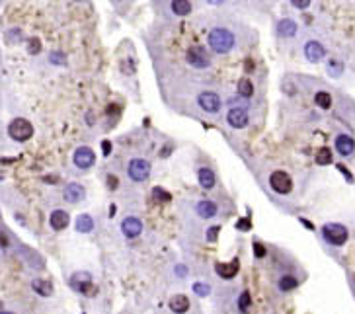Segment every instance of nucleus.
<instances>
[{"mask_svg":"<svg viewBox=\"0 0 355 314\" xmlns=\"http://www.w3.org/2000/svg\"><path fill=\"white\" fill-rule=\"evenodd\" d=\"M207 43L215 53L225 55V53H230L234 49V36H232V31H228L225 27H215L209 31Z\"/></svg>","mask_w":355,"mask_h":314,"instance_id":"nucleus-1","label":"nucleus"},{"mask_svg":"<svg viewBox=\"0 0 355 314\" xmlns=\"http://www.w3.org/2000/svg\"><path fill=\"white\" fill-rule=\"evenodd\" d=\"M8 135L14 141H18V143H24V141L31 138V135H33V125L24 117H16L8 125Z\"/></svg>","mask_w":355,"mask_h":314,"instance_id":"nucleus-2","label":"nucleus"},{"mask_svg":"<svg viewBox=\"0 0 355 314\" xmlns=\"http://www.w3.org/2000/svg\"><path fill=\"white\" fill-rule=\"evenodd\" d=\"M322 236L332 246H342L347 240V228L340 223H328V225L322 226Z\"/></svg>","mask_w":355,"mask_h":314,"instance_id":"nucleus-3","label":"nucleus"},{"mask_svg":"<svg viewBox=\"0 0 355 314\" xmlns=\"http://www.w3.org/2000/svg\"><path fill=\"white\" fill-rule=\"evenodd\" d=\"M127 172L133 182H145L151 176V162L145 158H133L127 166Z\"/></svg>","mask_w":355,"mask_h":314,"instance_id":"nucleus-4","label":"nucleus"},{"mask_svg":"<svg viewBox=\"0 0 355 314\" xmlns=\"http://www.w3.org/2000/svg\"><path fill=\"white\" fill-rule=\"evenodd\" d=\"M269 186H271V189H273L275 193H279V195H287V193H291V189H293V180L287 172L275 170V172L269 176Z\"/></svg>","mask_w":355,"mask_h":314,"instance_id":"nucleus-5","label":"nucleus"},{"mask_svg":"<svg viewBox=\"0 0 355 314\" xmlns=\"http://www.w3.org/2000/svg\"><path fill=\"white\" fill-rule=\"evenodd\" d=\"M186 61L193 66V68H207L209 64H211V57H209V53L203 49L201 45H193L188 49L186 53Z\"/></svg>","mask_w":355,"mask_h":314,"instance_id":"nucleus-6","label":"nucleus"},{"mask_svg":"<svg viewBox=\"0 0 355 314\" xmlns=\"http://www.w3.org/2000/svg\"><path fill=\"white\" fill-rule=\"evenodd\" d=\"M73 160H75L76 168H80V170H88V168H92L94 162H96V154H94V151H92L90 147H78V149L75 151Z\"/></svg>","mask_w":355,"mask_h":314,"instance_id":"nucleus-7","label":"nucleus"},{"mask_svg":"<svg viewBox=\"0 0 355 314\" xmlns=\"http://www.w3.org/2000/svg\"><path fill=\"white\" fill-rule=\"evenodd\" d=\"M197 103L201 106L203 112L207 113H217L221 110V98H219V94H215V92H201L197 96Z\"/></svg>","mask_w":355,"mask_h":314,"instance_id":"nucleus-8","label":"nucleus"},{"mask_svg":"<svg viewBox=\"0 0 355 314\" xmlns=\"http://www.w3.org/2000/svg\"><path fill=\"white\" fill-rule=\"evenodd\" d=\"M70 285H73V289L82 293V295H92L94 293V289H92V277L86 271L75 273V275L70 277Z\"/></svg>","mask_w":355,"mask_h":314,"instance_id":"nucleus-9","label":"nucleus"},{"mask_svg":"<svg viewBox=\"0 0 355 314\" xmlns=\"http://www.w3.org/2000/svg\"><path fill=\"white\" fill-rule=\"evenodd\" d=\"M63 197H64V201H68V203H80L86 197V189H84V186H80L78 182H70V184H66V188H64Z\"/></svg>","mask_w":355,"mask_h":314,"instance_id":"nucleus-10","label":"nucleus"},{"mask_svg":"<svg viewBox=\"0 0 355 314\" xmlns=\"http://www.w3.org/2000/svg\"><path fill=\"white\" fill-rule=\"evenodd\" d=\"M227 121L228 125L234 127V129H244V127L248 125V113H246V110H242V108H232L227 113Z\"/></svg>","mask_w":355,"mask_h":314,"instance_id":"nucleus-11","label":"nucleus"},{"mask_svg":"<svg viewBox=\"0 0 355 314\" xmlns=\"http://www.w3.org/2000/svg\"><path fill=\"white\" fill-rule=\"evenodd\" d=\"M121 230L127 238H137L140 232H143V223L137 217H125L123 223H121Z\"/></svg>","mask_w":355,"mask_h":314,"instance_id":"nucleus-12","label":"nucleus"},{"mask_svg":"<svg viewBox=\"0 0 355 314\" xmlns=\"http://www.w3.org/2000/svg\"><path fill=\"white\" fill-rule=\"evenodd\" d=\"M304 57L310 61V63H320L324 57H326V49L318 43V41H308L304 45Z\"/></svg>","mask_w":355,"mask_h":314,"instance_id":"nucleus-13","label":"nucleus"},{"mask_svg":"<svg viewBox=\"0 0 355 314\" xmlns=\"http://www.w3.org/2000/svg\"><path fill=\"white\" fill-rule=\"evenodd\" d=\"M336 151L342 156H349L355 151V141L349 135H338L336 137Z\"/></svg>","mask_w":355,"mask_h":314,"instance_id":"nucleus-14","label":"nucleus"},{"mask_svg":"<svg viewBox=\"0 0 355 314\" xmlns=\"http://www.w3.org/2000/svg\"><path fill=\"white\" fill-rule=\"evenodd\" d=\"M168 306L174 314H186L190 310V299L186 295H174L168 302Z\"/></svg>","mask_w":355,"mask_h":314,"instance_id":"nucleus-15","label":"nucleus"},{"mask_svg":"<svg viewBox=\"0 0 355 314\" xmlns=\"http://www.w3.org/2000/svg\"><path fill=\"white\" fill-rule=\"evenodd\" d=\"M51 226L55 228V230H64L66 226L70 225V217L66 211H61V209H57V211H53L51 213V219H49Z\"/></svg>","mask_w":355,"mask_h":314,"instance_id":"nucleus-16","label":"nucleus"},{"mask_svg":"<svg viewBox=\"0 0 355 314\" xmlns=\"http://www.w3.org/2000/svg\"><path fill=\"white\" fill-rule=\"evenodd\" d=\"M219 211V207H217V203L213 201H207V199H203L195 205V213L199 215L201 219H213Z\"/></svg>","mask_w":355,"mask_h":314,"instance_id":"nucleus-17","label":"nucleus"},{"mask_svg":"<svg viewBox=\"0 0 355 314\" xmlns=\"http://www.w3.org/2000/svg\"><path fill=\"white\" fill-rule=\"evenodd\" d=\"M197 182H199V186H201L203 189H211L217 182L215 172H213L211 168H199V170H197Z\"/></svg>","mask_w":355,"mask_h":314,"instance_id":"nucleus-18","label":"nucleus"},{"mask_svg":"<svg viewBox=\"0 0 355 314\" xmlns=\"http://www.w3.org/2000/svg\"><path fill=\"white\" fill-rule=\"evenodd\" d=\"M215 271L223 277V279H230V277L236 275V271H238V260H232V264H223V262H217Z\"/></svg>","mask_w":355,"mask_h":314,"instance_id":"nucleus-19","label":"nucleus"},{"mask_svg":"<svg viewBox=\"0 0 355 314\" xmlns=\"http://www.w3.org/2000/svg\"><path fill=\"white\" fill-rule=\"evenodd\" d=\"M75 226H76L78 232H92V230H94V219L86 213L78 215V217H76Z\"/></svg>","mask_w":355,"mask_h":314,"instance_id":"nucleus-20","label":"nucleus"},{"mask_svg":"<svg viewBox=\"0 0 355 314\" xmlns=\"http://www.w3.org/2000/svg\"><path fill=\"white\" fill-rule=\"evenodd\" d=\"M277 33L279 36H283V38H293L295 33H297V24L293 22V20H281L277 24Z\"/></svg>","mask_w":355,"mask_h":314,"instance_id":"nucleus-21","label":"nucleus"},{"mask_svg":"<svg viewBox=\"0 0 355 314\" xmlns=\"http://www.w3.org/2000/svg\"><path fill=\"white\" fill-rule=\"evenodd\" d=\"M31 289L36 291L38 295H41V297H51L53 295V287H51L49 281H45V279H33L31 281Z\"/></svg>","mask_w":355,"mask_h":314,"instance_id":"nucleus-22","label":"nucleus"},{"mask_svg":"<svg viewBox=\"0 0 355 314\" xmlns=\"http://www.w3.org/2000/svg\"><path fill=\"white\" fill-rule=\"evenodd\" d=\"M170 8H172V12L178 14V16H186V14L191 12V2H188V0H174V2L170 4Z\"/></svg>","mask_w":355,"mask_h":314,"instance_id":"nucleus-23","label":"nucleus"},{"mask_svg":"<svg viewBox=\"0 0 355 314\" xmlns=\"http://www.w3.org/2000/svg\"><path fill=\"white\" fill-rule=\"evenodd\" d=\"M297 285H299V283H297V279L293 275H283L277 283L279 291H283V293H289V291H293Z\"/></svg>","mask_w":355,"mask_h":314,"instance_id":"nucleus-24","label":"nucleus"},{"mask_svg":"<svg viewBox=\"0 0 355 314\" xmlns=\"http://www.w3.org/2000/svg\"><path fill=\"white\" fill-rule=\"evenodd\" d=\"M250 304H252V297H250V293H248V291H242L240 297H238V310H240L242 314H248Z\"/></svg>","mask_w":355,"mask_h":314,"instance_id":"nucleus-25","label":"nucleus"},{"mask_svg":"<svg viewBox=\"0 0 355 314\" xmlns=\"http://www.w3.org/2000/svg\"><path fill=\"white\" fill-rule=\"evenodd\" d=\"M238 94H240L242 98H250L254 94V86L248 78H240V82H238Z\"/></svg>","mask_w":355,"mask_h":314,"instance_id":"nucleus-26","label":"nucleus"},{"mask_svg":"<svg viewBox=\"0 0 355 314\" xmlns=\"http://www.w3.org/2000/svg\"><path fill=\"white\" fill-rule=\"evenodd\" d=\"M314 101H316L318 108L330 110V106H332V96H330L328 92H318L316 96H314Z\"/></svg>","mask_w":355,"mask_h":314,"instance_id":"nucleus-27","label":"nucleus"},{"mask_svg":"<svg viewBox=\"0 0 355 314\" xmlns=\"http://www.w3.org/2000/svg\"><path fill=\"white\" fill-rule=\"evenodd\" d=\"M332 162V152L328 151V149H320V151L316 152V164H320V166H326V164Z\"/></svg>","mask_w":355,"mask_h":314,"instance_id":"nucleus-28","label":"nucleus"},{"mask_svg":"<svg viewBox=\"0 0 355 314\" xmlns=\"http://www.w3.org/2000/svg\"><path fill=\"white\" fill-rule=\"evenodd\" d=\"M39 51H41V43H39L38 38H31L27 41V53H31V55H38Z\"/></svg>","mask_w":355,"mask_h":314,"instance_id":"nucleus-29","label":"nucleus"},{"mask_svg":"<svg viewBox=\"0 0 355 314\" xmlns=\"http://www.w3.org/2000/svg\"><path fill=\"white\" fill-rule=\"evenodd\" d=\"M193 291H195V295H199V297H207V295L211 293V287L205 285V283H195V285H193Z\"/></svg>","mask_w":355,"mask_h":314,"instance_id":"nucleus-30","label":"nucleus"},{"mask_svg":"<svg viewBox=\"0 0 355 314\" xmlns=\"http://www.w3.org/2000/svg\"><path fill=\"white\" fill-rule=\"evenodd\" d=\"M254 254H256V258H264L266 256V248L260 242H254Z\"/></svg>","mask_w":355,"mask_h":314,"instance_id":"nucleus-31","label":"nucleus"},{"mask_svg":"<svg viewBox=\"0 0 355 314\" xmlns=\"http://www.w3.org/2000/svg\"><path fill=\"white\" fill-rule=\"evenodd\" d=\"M219 226H213V228H209V232H207V240L209 242H215V238H217V234H219Z\"/></svg>","mask_w":355,"mask_h":314,"instance_id":"nucleus-32","label":"nucleus"},{"mask_svg":"<svg viewBox=\"0 0 355 314\" xmlns=\"http://www.w3.org/2000/svg\"><path fill=\"white\" fill-rule=\"evenodd\" d=\"M291 6H295V8H306V6H310V2L308 0H291Z\"/></svg>","mask_w":355,"mask_h":314,"instance_id":"nucleus-33","label":"nucleus"},{"mask_svg":"<svg viewBox=\"0 0 355 314\" xmlns=\"http://www.w3.org/2000/svg\"><path fill=\"white\" fill-rule=\"evenodd\" d=\"M154 195H156L158 199H162V201H168V199H170V195H168V193H164V191H162L160 188L154 189Z\"/></svg>","mask_w":355,"mask_h":314,"instance_id":"nucleus-34","label":"nucleus"},{"mask_svg":"<svg viewBox=\"0 0 355 314\" xmlns=\"http://www.w3.org/2000/svg\"><path fill=\"white\" fill-rule=\"evenodd\" d=\"M236 226H238L240 230H248V228H250V221H248V219H240Z\"/></svg>","mask_w":355,"mask_h":314,"instance_id":"nucleus-35","label":"nucleus"},{"mask_svg":"<svg viewBox=\"0 0 355 314\" xmlns=\"http://www.w3.org/2000/svg\"><path fill=\"white\" fill-rule=\"evenodd\" d=\"M176 273L180 277H186L188 275V267H186V265H178L176 267Z\"/></svg>","mask_w":355,"mask_h":314,"instance_id":"nucleus-36","label":"nucleus"},{"mask_svg":"<svg viewBox=\"0 0 355 314\" xmlns=\"http://www.w3.org/2000/svg\"><path fill=\"white\" fill-rule=\"evenodd\" d=\"M101 149H103V154H110V152H112V145H110L108 141H103V143H101Z\"/></svg>","mask_w":355,"mask_h":314,"instance_id":"nucleus-37","label":"nucleus"},{"mask_svg":"<svg viewBox=\"0 0 355 314\" xmlns=\"http://www.w3.org/2000/svg\"><path fill=\"white\" fill-rule=\"evenodd\" d=\"M51 61H53V63H64V57H63V55H59V57H57V55H53V57H51Z\"/></svg>","mask_w":355,"mask_h":314,"instance_id":"nucleus-38","label":"nucleus"},{"mask_svg":"<svg viewBox=\"0 0 355 314\" xmlns=\"http://www.w3.org/2000/svg\"><path fill=\"white\" fill-rule=\"evenodd\" d=\"M301 223H303V225L306 226V228H308V230H314V225H312V223H310V221H306V219H301Z\"/></svg>","mask_w":355,"mask_h":314,"instance_id":"nucleus-39","label":"nucleus"},{"mask_svg":"<svg viewBox=\"0 0 355 314\" xmlns=\"http://www.w3.org/2000/svg\"><path fill=\"white\" fill-rule=\"evenodd\" d=\"M0 314H12V312H0Z\"/></svg>","mask_w":355,"mask_h":314,"instance_id":"nucleus-40","label":"nucleus"}]
</instances>
